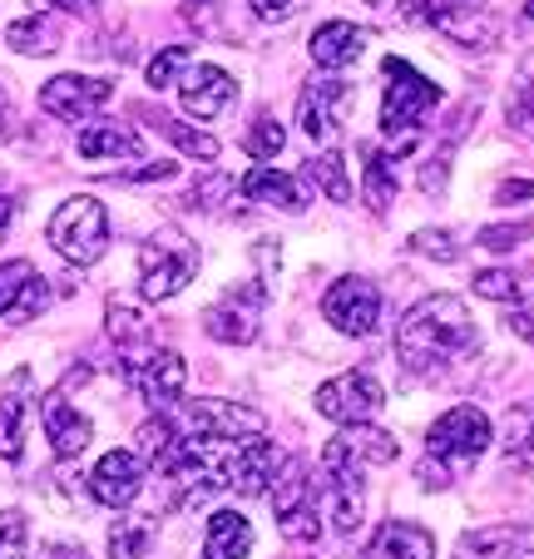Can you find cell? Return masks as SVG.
I'll return each instance as SVG.
<instances>
[{
	"instance_id": "cell-45",
	"label": "cell",
	"mask_w": 534,
	"mask_h": 559,
	"mask_svg": "<svg viewBox=\"0 0 534 559\" xmlns=\"http://www.w3.org/2000/svg\"><path fill=\"white\" fill-rule=\"evenodd\" d=\"M50 5H60V11H70V15H84V11H95V0H50Z\"/></svg>"
},
{
	"instance_id": "cell-40",
	"label": "cell",
	"mask_w": 534,
	"mask_h": 559,
	"mask_svg": "<svg viewBox=\"0 0 534 559\" xmlns=\"http://www.w3.org/2000/svg\"><path fill=\"white\" fill-rule=\"evenodd\" d=\"M520 238H524V228H485V233H480V243H485V248H495V253L514 248Z\"/></svg>"
},
{
	"instance_id": "cell-17",
	"label": "cell",
	"mask_w": 534,
	"mask_h": 559,
	"mask_svg": "<svg viewBox=\"0 0 534 559\" xmlns=\"http://www.w3.org/2000/svg\"><path fill=\"white\" fill-rule=\"evenodd\" d=\"M178 99H183V109H189L193 119H218L223 109H233V99H238V80H233L228 70H218V64H199V70L183 74Z\"/></svg>"
},
{
	"instance_id": "cell-43",
	"label": "cell",
	"mask_w": 534,
	"mask_h": 559,
	"mask_svg": "<svg viewBox=\"0 0 534 559\" xmlns=\"http://www.w3.org/2000/svg\"><path fill=\"white\" fill-rule=\"evenodd\" d=\"M45 559H90V555H84L80 545H50L45 549Z\"/></svg>"
},
{
	"instance_id": "cell-18",
	"label": "cell",
	"mask_w": 534,
	"mask_h": 559,
	"mask_svg": "<svg viewBox=\"0 0 534 559\" xmlns=\"http://www.w3.org/2000/svg\"><path fill=\"white\" fill-rule=\"evenodd\" d=\"M455 559H534V520L530 525H490L461 535Z\"/></svg>"
},
{
	"instance_id": "cell-29",
	"label": "cell",
	"mask_w": 534,
	"mask_h": 559,
	"mask_svg": "<svg viewBox=\"0 0 534 559\" xmlns=\"http://www.w3.org/2000/svg\"><path fill=\"white\" fill-rule=\"evenodd\" d=\"M391 199H396L391 154H387V148H367V203H371V213H387Z\"/></svg>"
},
{
	"instance_id": "cell-24",
	"label": "cell",
	"mask_w": 534,
	"mask_h": 559,
	"mask_svg": "<svg viewBox=\"0 0 534 559\" xmlns=\"http://www.w3.org/2000/svg\"><path fill=\"white\" fill-rule=\"evenodd\" d=\"M242 193H248V199H258V203H273V209H287V213L307 209L302 183H297L293 174L268 169V164H258V169H252L248 179H242Z\"/></svg>"
},
{
	"instance_id": "cell-7",
	"label": "cell",
	"mask_w": 534,
	"mask_h": 559,
	"mask_svg": "<svg viewBox=\"0 0 534 559\" xmlns=\"http://www.w3.org/2000/svg\"><path fill=\"white\" fill-rule=\"evenodd\" d=\"M273 515H277V530L297 545H312L317 539V510H312V475H307L302 461H283V471L273 475Z\"/></svg>"
},
{
	"instance_id": "cell-8",
	"label": "cell",
	"mask_w": 534,
	"mask_h": 559,
	"mask_svg": "<svg viewBox=\"0 0 534 559\" xmlns=\"http://www.w3.org/2000/svg\"><path fill=\"white\" fill-rule=\"evenodd\" d=\"M124 377L139 396H149L154 406H174L183 396V357L178 352H164V347H139V352H124Z\"/></svg>"
},
{
	"instance_id": "cell-3",
	"label": "cell",
	"mask_w": 534,
	"mask_h": 559,
	"mask_svg": "<svg viewBox=\"0 0 534 559\" xmlns=\"http://www.w3.org/2000/svg\"><path fill=\"white\" fill-rule=\"evenodd\" d=\"M50 243L60 258H70L74 267H90L105 258L109 248V213L99 199H90V193H74V199H64L60 209H55L50 218Z\"/></svg>"
},
{
	"instance_id": "cell-39",
	"label": "cell",
	"mask_w": 534,
	"mask_h": 559,
	"mask_svg": "<svg viewBox=\"0 0 534 559\" xmlns=\"http://www.w3.org/2000/svg\"><path fill=\"white\" fill-rule=\"evenodd\" d=\"M252 15H262V21H287L293 11H302L307 0H248Z\"/></svg>"
},
{
	"instance_id": "cell-12",
	"label": "cell",
	"mask_w": 534,
	"mask_h": 559,
	"mask_svg": "<svg viewBox=\"0 0 534 559\" xmlns=\"http://www.w3.org/2000/svg\"><path fill=\"white\" fill-rule=\"evenodd\" d=\"M327 471H361V465H387L396 461V436L377 431L371 421H356L346 426L342 436H332L322 451Z\"/></svg>"
},
{
	"instance_id": "cell-13",
	"label": "cell",
	"mask_w": 534,
	"mask_h": 559,
	"mask_svg": "<svg viewBox=\"0 0 534 559\" xmlns=\"http://www.w3.org/2000/svg\"><path fill=\"white\" fill-rule=\"evenodd\" d=\"M262 302H268L262 283H242V287H233V293L223 297L218 307H209V337L233 342V347L252 342V337H258V322H262Z\"/></svg>"
},
{
	"instance_id": "cell-28",
	"label": "cell",
	"mask_w": 534,
	"mask_h": 559,
	"mask_svg": "<svg viewBox=\"0 0 534 559\" xmlns=\"http://www.w3.org/2000/svg\"><path fill=\"white\" fill-rule=\"evenodd\" d=\"M475 293L490 297V302L524 307L534 297V283H524L520 273H500V267H490V273H475Z\"/></svg>"
},
{
	"instance_id": "cell-23",
	"label": "cell",
	"mask_w": 534,
	"mask_h": 559,
	"mask_svg": "<svg viewBox=\"0 0 534 559\" xmlns=\"http://www.w3.org/2000/svg\"><path fill=\"white\" fill-rule=\"evenodd\" d=\"M332 490H327V515H332L336 535H352L367 515V490H361V471H327Z\"/></svg>"
},
{
	"instance_id": "cell-42",
	"label": "cell",
	"mask_w": 534,
	"mask_h": 559,
	"mask_svg": "<svg viewBox=\"0 0 534 559\" xmlns=\"http://www.w3.org/2000/svg\"><path fill=\"white\" fill-rule=\"evenodd\" d=\"M510 328L520 332L524 342H534V312H524V307H514V317H510Z\"/></svg>"
},
{
	"instance_id": "cell-6",
	"label": "cell",
	"mask_w": 534,
	"mask_h": 559,
	"mask_svg": "<svg viewBox=\"0 0 534 559\" xmlns=\"http://www.w3.org/2000/svg\"><path fill=\"white\" fill-rule=\"evenodd\" d=\"M322 312L342 337H371L381 328V287L371 277H336L322 297Z\"/></svg>"
},
{
	"instance_id": "cell-37",
	"label": "cell",
	"mask_w": 534,
	"mask_h": 559,
	"mask_svg": "<svg viewBox=\"0 0 534 559\" xmlns=\"http://www.w3.org/2000/svg\"><path fill=\"white\" fill-rule=\"evenodd\" d=\"M411 248L426 253V258H436V263H455V258H461V243H455L446 228H420L416 238H411Z\"/></svg>"
},
{
	"instance_id": "cell-48",
	"label": "cell",
	"mask_w": 534,
	"mask_h": 559,
	"mask_svg": "<svg viewBox=\"0 0 534 559\" xmlns=\"http://www.w3.org/2000/svg\"><path fill=\"white\" fill-rule=\"evenodd\" d=\"M367 5H381V0H367Z\"/></svg>"
},
{
	"instance_id": "cell-10",
	"label": "cell",
	"mask_w": 534,
	"mask_h": 559,
	"mask_svg": "<svg viewBox=\"0 0 534 559\" xmlns=\"http://www.w3.org/2000/svg\"><path fill=\"white\" fill-rule=\"evenodd\" d=\"M381 406H387V391H381V381H371L367 371H342V377H332L317 391V412L342 426L371 421V416H381Z\"/></svg>"
},
{
	"instance_id": "cell-36",
	"label": "cell",
	"mask_w": 534,
	"mask_h": 559,
	"mask_svg": "<svg viewBox=\"0 0 534 559\" xmlns=\"http://www.w3.org/2000/svg\"><path fill=\"white\" fill-rule=\"evenodd\" d=\"M31 545V525H25L21 510H0V559H25Z\"/></svg>"
},
{
	"instance_id": "cell-25",
	"label": "cell",
	"mask_w": 534,
	"mask_h": 559,
	"mask_svg": "<svg viewBox=\"0 0 534 559\" xmlns=\"http://www.w3.org/2000/svg\"><path fill=\"white\" fill-rule=\"evenodd\" d=\"M252 545V525L238 510H218L209 520V539H203V559H242Z\"/></svg>"
},
{
	"instance_id": "cell-38",
	"label": "cell",
	"mask_w": 534,
	"mask_h": 559,
	"mask_svg": "<svg viewBox=\"0 0 534 559\" xmlns=\"http://www.w3.org/2000/svg\"><path fill=\"white\" fill-rule=\"evenodd\" d=\"M510 129L524 139H534V80H524L520 95L510 99Z\"/></svg>"
},
{
	"instance_id": "cell-35",
	"label": "cell",
	"mask_w": 534,
	"mask_h": 559,
	"mask_svg": "<svg viewBox=\"0 0 534 559\" xmlns=\"http://www.w3.org/2000/svg\"><path fill=\"white\" fill-rule=\"evenodd\" d=\"M242 144H248L252 158H277V154H283V144H287V129L277 124V119H258V124L248 129V139H242Z\"/></svg>"
},
{
	"instance_id": "cell-20",
	"label": "cell",
	"mask_w": 534,
	"mask_h": 559,
	"mask_svg": "<svg viewBox=\"0 0 534 559\" xmlns=\"http://www.w3.org/2000/svg\"><path fill=\"white\" fill-rule=\"evenodd\" d=\"M25 416H31V371L21 367L0 386V455L5 461H21L25 451Z\"/></svg>"
},
{
	"instance_id": "cell-31",
	"label": "cell",
	"mask_w": 534,
	"mask_h": 559,
	"mask_svg": "<svg viewBox=\"0 0 534 559\" xmlns=\"http://www.w3.org/2000/svg\"><path fill=\"white\" fill-rule=\"evenodd\" d=\"M149 119H154V129H158V134H164L174 148H183V154L203 158V164H209V158H218V139H213V134H193L189 124H174V119H164V115H149Z\"/></svg>"
},
{
	"instance_id": "cell-16",
	"label": "cell",
	"mask_w": 534,
	"mask_h": 559,
	"mask_svg": "<svg viewBox=\"0 0 534 559\" xmlns=\"http://www.w3.org/2000/svg\"><path fill=\"white\" fill-rule=\"evenodd\" d=\"M109 95H115L109 80H90V74H55L50 85L40 90V105H45V115H55V119H84V115H95Z\"/></svg>"
},
{
	"instance_id": "cell-46",
	"label": "cell",
	"mask_w": 534,
	"mask_h": 559,
	"mask_svg": "<svg viewBox=\"0 0 534 559\" xmlns=\"http://www.w3.org/2000/svg\"><path fill=\"white\" fill-rule=\"evenodd\" d=\"M5 119H11V105H5V95H0V134H5Z\"/></svg>"
},
{
	"instance_id": "cell-44",
	"label": "cell",
	"mask_w": 534,
	"mask_h": 559,
	"mask_svg": "<svg viewBox=\"0 0 534 559\" xmlns=\"http://www.w3.org/2000/svg\"><path fill=\"white\" fill-rule=\"evenodd\" d=\"M15 223V199H0V243H5V228Z\"/></svg>"
},
{
	"instance_id": "cell-2",
	"label": "cell",
	"mask_w": 534,
	"mask_h": 559,
	"mask_svg": "<svg viewBox=\"0 0 534 559\" xmlns=\"http://www.w3.org/2000/svg\"><path fill=\"white\" fill-rule=\"evenodd\" d=\"M381 70H387V95H381V134L391 139V148H396V154H411V144H416V134H420V119L440 105V90L430 85L420 70H411L406 60H396V55H391Z\"/></svg>"
},
{
	"instance_id": "cell-32",
	"label": "cell",
	"mask_w": 534,
	"mask_h": 559,
	"mask_svg": "<svg viewBox=\"0 0 534 559\" xmlns=\"http://www.w3.org/2000/svg\"><path fill=\"white\" fill-rule=\"evenodd\" d=\"M505 451L520 455V461H534V402L514 406L510 416H505Z\"/></svg>"
},
{
	"instance_id": "cell-14",
	"label": "cell",
	"mask_w": 534,
	"mask_h": 559,
	"mask_svg": "<svg viewBox=\"0 0 534 559\" xmlns=\"http://www.w3.org/2000/svg\"><path fill=\"white\" fill-rule=\"evenodd\" d=\"M50 307V283L25 258L0 263V322H31Z\"/></svg>"
},
{
	"instance_id": "cell-34",
	"label": "cell",
	"mask_w": 534,
	"mask_h": 559,
	"mask_svg": "<svg viewBox=\"0 0 534 559\" xmlns=\"http://www.w3.org/2000/svg\"><path fill=\"white\" fill-rule=\"evenodd\" d=\"M183 64H189V45H168V50H158L154 60H149V90H168L183 74Z\"/></svg>"
},
{
	"instance_id": "cell-5",
	"label": "cell",
	"mask_w": 534,
	"mask_h": 559,
	"mask_svg": "<svg viewBox=\"0 0 534 559\" xmlns=\"http://www.w3.org/2000/svg\"><path fill=\"white\" fill-rule=\"evenodd\" d=\"M490 436H495V426L480 406H451V412L426 431V451L436 465H465L490 445Z\"/></svg>"
},
{
	"instance_id": "cell-33",
	"label": "cell",
	"mask_w": 534,
	"mask_h": 559,
	"mask_svg": "<svg viewBox=\"0 0 534 559\" xmlns=\"http://www.w3.org/2000/svg\"><path fill=\"white\" fill-rule=\"evenodd\" d=\"M307 174H312V179L322 183L327 199H332V203H346V199H352V183H346L342 154H327V148H322V154H317L312 164H307Z\"/></svg>"
},
{
	"instance_id": "cell-1",
	"label": "cell",
	"mask_w": 534,
	"mask_h": 559,
	"mask_svg": "<svg viewBox=\"0 0 534 559\" xmlns=\"http://www.w3.org/2000/svg\"><path fill=\"white\" fill-rule=\"evenodd\" d=\"M396 352H401V361H406V371L436 381L480 352V332H475L461 297L436 293V297H420V302L401 317Z\"/></svg>"
},
{
	"instance_id": "cell-21",
	"label": "cell",
	"mask_w": 534,
	"mask_h": 559,
	"mask_svg": "<svg viewBox=\"0 0 534 559\" xmlns=\"http://www.w3.org/2000/svg\"><path fill=\"white\" fill-rule=\"evenodd\" d=\"M430 555H436L430 530L411 525V520H387L367 545V559H430Z\"/></svg>"
},
{
	"instance_id": "cell-41",
	"label": "cell",
	"mask_w": 534,
	"mask_h": 559,
	"mask_svg": "<svg viewBox=\"0 0 534 559\" xmlns=\"http://www.w3.org/2000/svg\"><path fill=\"white\" fill-rule=\"evenodd\" d=\"M500 203H524V199H534V183L530 179H514V183H500V193H495Z\"/></svg>"
},
{
	"instance_id": "cell-19",
	"label": "cell",
	"mask_w": 534,
	"mask_h": 559,
	"mask_svg": "<svg viewBox=\"0 0 534 559\" xmlns=\"http://www.w3.org/2000/svg\"><path fill=\"white\" fill-rule=\"evenodd\" d=\"M40 412H45V436H50V451L60 455V461H70V455H80L84 445H90L95 426H90V416L74 412V402L64 396V386L45 396Z\"/></svg>"
},
{
	"instance_id": "cell-22",
	"label": "cell",
	"mask_w": 534,
	"mask_h": 559,
	"mask_svg": "<svg viewBox=\"0 0 534 559\" xmlns=\"http://www.w3.org/2000/svg\"><path fill=\"white\" fill-rule=\"evenodd\" d=\"M312 60L322 64V70H342V64H352L356 55L367 50V31L361 25H352V21H327L322 31L312 35Z\"/></svg>"
},
{
	"instance_id": "cell-27",
	"label": "cell",
	"mask_w": 534,
	"mask_h": 559,
	"mask_svg": "<svg viewBox=\"0 0 534 559\" xmlns=\"http://www.w3.org/2000/svg\"><path fill=\"white\" fill-rule=\"evenodd\" d=\"M5 40H11L15 55H55L60 50V25L50 15H25V21H15L5 31Z\"/></svg>"
},
{
	"instance_id": "cell-4",
	"label": "cell",
	"mask_w": 534,
	"mask_h": 559,
	"mask_svg": "<svg viewBox=\"0 0 534 559\" xmlns=\"http://www.w3.org/2000/svg\"><path fill=\"white\" fill-rule=\"evenodd\" d=\"M193 273H199V248L183 233L168 228L139 243V293L149 302H168L174 293H183L193 283Z\"/></svg>"
},
{
	"instance_id": "cell-9",
	"label": "cell",
	"mask_w": 534,
	"mask_h": 559,
	"mask_svg": "<svg viewBox=\"0 0 534 559\" xmlns=\"http://www.w3.org/2000/svg\"><path fill=\"white\" fill-rule=\"evenodd\" d=\"M164 412L178 421V431L189 436H258L262 431V416L252 406L223 402V396H203V402H183V406L174 402Z\"/></svg>"
},
{
	"instance_id": "cell-30",
	"label": "cell",
	"mask_w": 534,
	"mask_h": 559,
	"mask_svg": "<svg viewBox=\"0 0 534 559\" xmlns=\"http://www.w3.org/2000/svg\"><path fill=\"white\" fill-rule=\"evenodd\" d=\"M149 539H154V520H144V515L115 520V530H109V555L115 559H144Z\"/></svg>"
},
{
	"instance_id": "cell-11",
	"label": "cell",
	"mask_w": 534,
	"mask_h": 559,
	"mask_svg": "<svg viewBox=\"0 0 534 559\" xmlns=\"http://www.w3.org/2000/svg\"><path fill=\"white\" fill-rule=\"evenodd\" d=\"M346 99H352V85H346V80H327V74L307 80L302 95H297V124H302V134L317 139V144L342 134Z\"/></svg>"
},
{
	"instance_id": "cell-47",
	"label": "cell",
	"mask_w": 534,
	"mask_h": 559,
	"mask_svg": "<svg viewBox=\"0 0 534 559\" xmlns=\"http://www.w3.org/2000/svg\"><path fill=\"white\" fill-rule=\"evenodd\" d=\"M524 15H530V21H534V0H530V5H524Z\"/></svg>"
},
{
	"instance_id": "cell-26",
	"label": "cell",
	"mask_w": 534,
	"mask_h": 559,
	"mask_svg": "<svg viewBox=\"0 0 534 559\" xmlns=\"http://www.w3.org/2000/svg\"><path fill=\"white\" fill-rule=\"evenodd\" d=\"M74 148H80L84 158H139L144 154L139 134L124 124H90L80 139H74Z\"/></svg>"
},
{
	"instance_id": "cell-15",
	"label": "cell",
	"mask_w": 534,
	"mask_h": 559,
	"mask_svg": "<svg viewBox=\"0 0 534 559\" xmlns=\"http://www.w3.org/2000/svg\"><path fill=\"white\" fill-rule=\"evenodd\" d=\"M144 490V461L134 451H109L105 461L90 471V496L105 510H124L134 506V496Z\"/></svg>"
}]
</instances>
